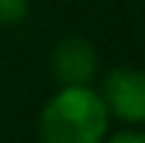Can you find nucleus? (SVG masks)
<instances>
[{
    "label": "nucleus",
    "instance_id": "1",
    "mask_svg": "<svg viewBox=\"0 0 145 143\" xmlns=\"http://www.w3.org/2000/svg\"><path fill=\"white\" fill-rule=\"evenodd\" d=\"M109 109L89 84L61 87L39 112V143H101Z\"/></svg>",
    "mask_w": 145,
    "mask_h": 143
},
{
    "label": "nucleus",
    "instance_id": "2",
    "mask_svg": "<svg viewBox=\"0 0 145 143\" xmlns=\"http://www.w3.org/2000/svg\"><path fill=\"white\" fill-rule=\"evenodd\" d=\"M101 98L109 115L128 124H145V70L117 68L103 79Z\"/></svg>",
    "mask_w": 145,
    "mask_h": 143
},
{
    "label": "nucleus",
    "instance_id": "3",
    "mask_svg": "<svg viewBox=\"0 0 145 143\" xmlns=\"http://www.w3.org/2000/svg\"><path fill=\"white\" fill-rule=\"evenodd\" d=\"M95 68H98L95 48L84 36H64L61 42H56L53 54H50V70L61 87L89 84L95 76Z\"/></svg>",
    "mask_w": 145,
    "mask_h": 143
},
{
    "label": "nucleus",
    "instance_id": "4",
    "mask_svg": "<svg viewBox=\"0 0 145 143\" xmlns=\"http://www.w3.org/2000/svg\"><path fill=\"white\" fill-rule=\"evenodd\" d=\"M31 0H0V25H17L28 17Z\"/></svg>",
    "mask_w": 145,
    "mask_h": 143
},
{
    "label": "nucleus",
    "instance_id": "5",
    "mask_svg": "<svg viewBox=\"0 0 145 143\" xmlns=\"http://www.w3.org/2000/svg\"><path fill=\"white\" fill-rule=\"evenodd\" d=\"M109 143H145V132H134V129H126V132H117L112 135Z\"/></svg>",
    "mask_w": 145,
    "mask_h": 143
}]
</instances>
